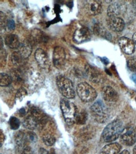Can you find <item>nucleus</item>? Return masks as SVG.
<instances>
[{
	"label": "nucleus",
	"mask_w": 136,
	"mask_h": 154,
	"mask_svg": "<svg viewBox=\"0 0 136 154\" xmlns=\"http://www.w3.org/2000/svg\"><path fill=\"white\" fill-rule=\"evenodd\" d=\"M123 130L122 122L120 119H115L107 125L103 130L101 139L104 142H112L120 136Z\"/></svg>",
	"instance_id": "f257e3e1"
},
{
	"label": "nucleus",
	"mask_w": 136,
	"mask_h": 154,
	"mask_svg": "<svg viewBox=\"0 0 136 154\" xmlns=\"http://www.w3.org/2000/svg\"><path fill=\"white\" fill-rule=\"evenodd\" d=\"M56 86L58 91L63 97L66 99H74L75 96V92L72 82L66 76L59 75L56 79Z\"/></svg>",
	"instance_id": "f03ea898"
},
{
	"label": "nucleus",
	"mask_w": 136,
	"mask_h": 154,
	"mask_svg": "<svg viewBox=\"0 0 136 154\" xmlns=\"http://www.w3.org/2000/svg\"><path fill=\"white\" fill-rule=\"evenodd\" d=\"M60 108L67 125H72L75 123V118L77 113V107L67 99H62L60 101Z\"/></svg>",
	"instance_id": "7ed1b4c3"
},
{
	"label": "nucleus",
	"mask_w": 136,
	"mask_h": 154,
	"mask_svg": "<svg viewBox=\"0 0 136 154\" xmlns=\"http://www.w3.org/2000/svg\"><path fill=\"white\" fill-rule=\"evenodd\" d=\"M90 113L95 121L99 123H104L109 118L107 107L100 100L95 102L90 107Z\"/></svg>",
	"instance_id": "20e7f679"
},
{
	"label": "nucleus",
	"mask_w": 136,
	"mask_h": 154,
	"mask_svg": "<svg viewBox=\"0 0 136 154\" xmlns=\"http://www.w3.org/2000/svg\"><path fill=\"white\" fill-rule=\"evenodd\" d=\"M77 92L80 99L84 102H92L97 97L95 88L87 82H82L77 87Z\"/></svg>",
	"instance_id": "39448f33"
},
{
	"label": "nucleus",
	"mask_w": 136,
	"mask_h": 154,
	"mask_svg": "<svg viewBox=\"0 0 136 154\" xmlns=\"http://www.w3.org/2000/svg\"><path fill=\"white\" fill-rule=\"evenodd\" d=\"M120 140L127 146H132L136 142V129L132 126H128L122 130L120 136Z\"/></svg>",
	"instance_id": "423d86ee"
},
{
	"label": "nucleus",
	"mask_w": 136,
	"mask_h": 154,
	"mask_svg": "<svg viewBox=\"0 0 136 154\" xmlns=\"http://www.w3.org/2000/svg\"><path fill=\"white\" fill-rule=\"evenodd\" d=\"M26 79L30 86L32 88L39 87V86L42 84L44 80L41 73L33 68L30 69L27 72Z\"/></svg>",
	"instance_id": "0eeeda50"
},
{
	"label": "nucleus",
	"mask_w": 136,
	"mask_h": 154,
	"mask_svg": "<svg viewBox=\"0 0 136 154\" xmlns=\"http://www.w3.org/2000/svg\"><path fill=\"white\" fill-rule=\"evenodd\" d=\"M66 61V53L65 49L60 46L54 49L53 53V62L54 66L57 69H62Z\"/></svg>",
	"instance_id": "6e6552de"
},
{
	"label": "nucleus",
	"mask_w": 136,
	"mask_h": 154,
	"mask_svg": "<svg viewBox=\"0 0 136 154\" xmlns=\"http://www.w3.org/2000/svg\"><path fill=\"white\" fill-rule=\"evenodd\" d=\"M91 37V32L88 28L81 26L77 28L75 31L73 36V39L75 42L77 44H81L88 41Z\"/></svg>",
	"instance_id": "1a4fd4ad"
},
{
	"label": "nucleus",
	"mask_w": 136,
	"mask_h": 154,
	"mask_svg": "<svg viewBox=\"0 0 136 154\" xmlns=\"http://www.w3.org/2000/svg\"><path fill=\"white\" fill-rule=\"evenodd\" d=\"M107 24L110 29L115 32H120L125 28V22L122 18L119 17H109Z\"/></svg>",
	"instance_id": "9d476101"
},
{
	"label": "nucleus",
	"mask_w": 136,
	"mask_h": 154,
	"mask_svg": "<svg viewBox=\"0 0 136 154\" xmlns=\"http://www.w3.org/2000/svg\"><path fill=\"white\" fill-rule=\"evenodd\" d=\"M119 45L121 50L126 54H132L135 51V44L132 40L126 37H120L119 40Z\"/></svg>",
	"instance_id": "9b49d317"
},
{
	"label": "nucleus",
	"mask_w": 136,
	"mask_h": 154,
	"mask_svg": "<svg viewBox=\"0 0 136 154\" xmlns=\"http://www.w3.org/2000/svg\"><path fill=\"white\" fill-rule=\"evenodd\" d=\"M85 72L90 80L94 83H100L103 80V76L99 72V70H97L95 68L92 66H90L88 65H86Z\"/></svg>",
	"instance_id": "f8f14e48"
},
{
	"label": "nucleus",
	"mask_w": 136,
	"mask_h": 154,
	"mask_svg": "<svg viewBox=\"0 0 136 154\" xmlns=\"http://www.w3.org/2000/svg\"><path fill=\"white\" fill-rule=\"evenodd\" d=\"M35 57L36 62L41 68H47L49 65V59L47 54L42 49H38L35 51Z\"/></svg>",
	"instance_id": "ddd939ff"
},
{
	"label": "nucleus",
	"mask_w": 136,
	"mask_h": 154,
	"mask_svg": "<svg viewBox=\"0 0 136 154\" xmlns=\"http://www.w3.org/2000/svg\"><path fill=\"white\" fill-rule=\"evenodd\" d=\"M102 96L108 102H115L119 99V95L115 90L110 86H106L102 89Z\"/></svg>",
	"instance_id": "4468645a"
},
{
	"label": "nucleus",
	"mask_w": 136,
	"mask_h": 154,
	"mask_svg": "<svg viewBox=\"0 0 136 154\" xmlns=\"http://www.w3.org/2000/svg\"><path fill=\"white\" fill-rule=\"evenodd\" d=\"M86 9L90 15H99L102 10V3L99 1H89L86 5Z\"/></svg>",
	"instance_id": "2eb2a0df"
},
{
	"label": "nucleus",
	"mask_w": 136,
	"mask_h": 154,
	"mask_svg": "<svg viewBox=\"0 0 136 154\" xmlns=\"http://www.w3.org/2000/svg\"><path fill=\"white\" fill-rule=\"evenodd\" d=\"M122 146L117 143H111L106 145L102 148L100 154H119Z\"/></svg>",
	"instance_id": "dca6fc26"
},
{
	"label": "nucleus",
	"mask_w": 136,
	"mask_h": 154,
	"mask_svg": "<svg viewBox=\"0 0 136 154\" xmlns=\"http://www.w3.org/2000/svg\"><path fill=\"white\" fill-rule=\"evenodd\" d=\"M23 125L27 129L33 130L36 129L37 127H39V122L34 116L30 114L24 118Z\"/></svg>",
	"instance_id": "f3484780"
},
{
	"label": "nucleus",
	"mask_w": 136,
	"mask_h": 154,
	"mask_svg": "<svg viewBox=\"0 0 136 154\" xmlns=\"http://www.w3.org/2000/svg\"><path fill=\"white\" fill-rule=\"evenodd\" d=\"M4 42L6 46L12 49L19 48V46H20L18 37L15 34L8 35L5 38Z\"/></svg>",
	"instance_id": "a211bd4d"
},
{
	"label": "nucleus",
	"mask_w": 136,
	"mask_h": 154,
	"mask_svg": "<svg viewBox=\"0 0 136 154\" xmlns=\"http://www.w3.org/2000/svg\"><path fill=\"white\" fill-rule=\"evenodd\" d=\"M19 53L20 54L23 59H27L30 56L32 52V46L28 41H24L20 44L19 47Z\"/></svg>",
	"instance_id": "6ab92c4d"
},
{
	"label": "nucleus",
	"mask_w": 136,
	"mask_h": 154,
	"mask_svg": "<svg viewBox=\"0 0 136 154\" xmlns=\"http://www.w3.org/2000/svg\"><path fill=\"white\" fill-rule=\"evenodd\" d=\"M94 33L97 34V35L102 37L103 38H106L107 39L111 40L112 36L109 32L104 28V27H103V25H101L100 23H96L94 25Z\"/></svg>",
	"instance_id": "aec40b11"
},
{
	"label": "nucleus",
	"mask_w": 136,
	"mask_h": 154,
	"mask_svg": "<svg viewBox=\"0 0 136 154\" xmlns=\"http://www.w3.org/2000/svg\"><path fill=\"white\" fill-rule=\"evenodd\" d=\"M15 142L18 148H22V150L25 148L28 142L27 134H25L22 131H19L16 133L15 136Z\"/></svg>",
	"instance_id": "412c9836"
},
{
	"label": "nucleus",
	"mask_w": 136,
	"mask_h": 154,
	"mask_svg": "<svg viewBox=\"0 0 136 154\" xmlns=\"http://www.w3.org/2000/svg\"><path fill=\"white\" fill-rule=\"evenodd\" d=\"M120 12V6L117 3H114L110 5L107 9V15L109 17H118Z\"/></svg>",
	"instance_id": "4be33fe9"
},
{
	"label": "nucleus",
	"mask_w": 136,
	"mask_h": 154,
	"mask_svg": "<svg viewBox=\"0 0 136 154\" xmlns=\"http://www.w3.org/2000/svg\"><path fill=\"white\" fill-rule=\"evenodd\" d=\"M87 113L85 111H82L79 112H77L75 118V123H77L78 125L85 124L87 120Z\"/></svg>",
	"instance_id": "5701e85b"
},
{
	"label": "nucleus",
	"mask_w": 136,
	"mask_h": 154,
	"mask_svg": "<svg viewBox=\"0 0 136 154\" xmlns=\"http://www.w3.org/2000/svg\"><path fill=\"white\" fill-rule=\"evenodd\" d=\"M12 82V78L10 75L4 73L0 75V85L1 87H7Z\"/></svg>",
	"instance_id": "b1692460"
},
{
	"label": "nucleus",
	"mask_w": 136,
	"mask_h": 154,
	"mask_svg": "<svg viewBox=\"0 0 136 154\" xmlns=\"http://www.w3.org/2000/svg\"><path fill=\"white\" fill-rule=\"evenodd\" d=\"M43 141L45 145L47 146H52L56 142V138L51 134H45L43 137Z\"/></svg>",
	"instance_id": "393cba45"
},
{
	"label": "nucleus",
	"mask_w": 136,
	"mask_h": 154,
	"mask_svg": "<svg viewBox=\"0 0 136 154\" xmlns=\"http://www.w3.org/2000/svg\"><path fill=\"white\" fill-rule=\"evenodd\" d=\"M9 123L11 128L13 130H18L19 126H20V122L16 117H11L9 121Z\"/></svg>",
	"instance_id": "a878e982"
},
{
	"label": "nucleus",
	"mask_w": 136,
	"mask_h": 154,
	"mask_svg": "<svg viewBox=\"0 0 136 154\" xmlns=\"http://www.w3.org/2000/svg\"><path fill=\"white\" fill-rule=\"evenodd\" d=\"M28 92L25 88L21 87L18 89L16 94V99L18 100H22L27 95Z\"/></svg>",
	"instance_id": "bb28decb"
},
{
	"label": "nucleus",
	"mask_w": 136,
	"mask_h": 154,
	"mask_svg": "<svg viewBox=\"0 0 136 154\" xmlns=\"http://www.w3.org/2000/svg\"><path fill=\"white\" fill-rule=\"evenodd\" d=\"M23 60V57L20 55V54L18 53H14L11 56V60L12 62L14 64H16V65H18L21 63L22 60Z\"/></svg>",
	"instance_id": "cd10ccee"
},
{
	"label": "nucleus",
	"mask_w": 136,
	"mask_h": 154,
	"mask_svg": "<svg viewBox=\"0 0 136 154\" xmlns=\"http://www.w3.org/2000/svg\"><path fill=\"white\" fill-rule=\"evenodd\" d=\"M27 137L28 142L35 143L37 141L36 134L33 131H28V133H27Z\"/></svg>",
	"instance_id": "c85d7f7f"
},
{
	"label": "nucleus",
	"mask_w": 136,
	"mask_h": 154,
	"mask_svg": "<svg viewBox=\"0 0 136 154\" xmlns=\"http://www.w3.org/2000/svg\"><path fill=\"white\" fill-rule=\"evenodd\" d=\"M127 66L132 72H136V60H130L127 62Z\"/></svg>",
	"instance_id": "c756f323"
},
{
	"label": "nucleus",
	"mask_w": 136,
	"mask_h": 154,
	"mask_svg": "<svg viewBox=\"0 0 136 154\" xmlns=\"http://www.w3.org/2000/svg\"><path fill=\"white\" fill-rule=\"evenodd\" d=\"M6 26H7L8 29L10 30L15 29V23L14 20H12V19H10V20H8L7 22H6Z\"/></svg>",
	"instance_id": "7c9ffc66"
},
{
	"label": "nucleus",
	"mask_w": 136,
	"mask_h": 154,
	"mask_svg": "<svg viewBox=\"0 0 136 154\" xmlns=\"http://www.w3.org/2000/svg\"><path fill=\"white\" fill-rule=\"evenodd\" d=\"M22 154H33V152L31 147L27 145L22 150Z\"/></svg>",
	"instance_id": "2f4dec72"
},
{
	"label": "nucleus",
	"mask_w": 136,
	"mask_h": 154,
	"mask_svg": "<svg viewBox=\"0 0 136 154\" xmlns=\"http://www.w3.org/2000/svg\"><path fill=\"white\" fill-rule=\"evenodd\" d=\"M27 111L25 110V108H21L18 111V113H19V116H21V117L25 116L27 114Z\"/></svg>",
	"instance_id": "473e14b6"
},
{
	"label": "nucleus",
	"mask_w": 136,
	"mask_h": 154,
	"mask_svg": "<svg viewBox=\"0 0 136 154\" xmlns=\"http://www.w3.org/2000/svg\"><path fill=\"white\" fill-rule=\"evenodd\" d=\"M0 139H1V146L4 141V135L3 133L2 130H1V134H0Z\"/></svg>",
	"instance_id": "72a5a7b5"
},
{
	"label": "nucleus",
	"mask_w": 136,
	"mask_h": 154,
	"mask_svg": "<svg viewBox=\"0 0 136 154\" xmlns=\"http://www.w3.org/2000/svg\"><path fill=\"white\" fill-rule=\"evenodd\" d=\"M39 153L40 154H49V153L46 150H45L44 149H40Z\"/></svg>",
	"instance_id": "f704fd0d"
},
{
	"label": "nucleus",
	"mask_w": 136,
	"mask_h": 154,
	"mask_svg": "<svg viewBox=\"0 0 136 154\" xmlns=\"http://www.w3.org/2000/svg\"><path fill=\"white\" fill-rule=\"evenodd\" d=\"M132 41L134 42L135 45H136V32L132 36Z\"/></svg>",
	"instance_id": "c9c22d12"
},
{
	"label": "nucleus",
	"mask_w": 136,
	"mask_h": 154,
	"mask_svg": "<svg viewBox=\"0 0 136 154\" xmlns=\"http://www.w3.org/2000/svg\"><path fill=\"white\" fill-rule=\"evenodd\" d=\"M119 154H130V153H129L127 150H123L122 152H120Z\"/></svg>",
	"instance_id": "e433bc0d"
},
{
	"label": "nucleus",
	"mask_w": 136,
	"mask_h": 154,
	"mask_svg": "<svg viewBox=\"0 0 136 154\" xmlns=\"http://www.w3.org/2000/svg\"><path fill=\"white\" fill-rule=\"evenodd\" d=\"M133 154H136V145L134 146L133 150Z\"/></svg>",
	"instance_id": "4c0bfd02"
},
{
	"label": "nucleus",
	"mask_w": 136,
	"mask_h": 154,
	"mask_svg": "<svg viewBox=\"0 0 136 154\" xmlns=\"http://www.w3.org/2000/svg\"><path fill=\"white\" fill-rule=\"evenodd\" d=\"M135 129H136V128H135Z\"/></svg>",
	"instance_id": "58836bf2"
}]
</instances>
